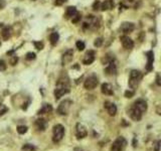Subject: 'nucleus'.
<instances>
[{"label":"nucleus","mask_w":161,"mask_h":151,"mask_svg":"<svg viewBox=\"0 0 161 151\" xmlns=\"http://www.w3.org/2000/svg\"><path fill=\"white\" fill-rule=\"evenodd\" d=\"M72 105H73V101H71V100L63 101V102L60 104L59 108H57V113H59L60 115H62V116H66V115H68L69 112H70V109H71Z\"/></svg>","instance_id":"6"},{"label":"nucleus","mask_w":161,"mask_h":151,"mask_svg":"<svg viewBox=\"0 0 161 151\" xmlns=\"http://www.w3.org/2000/svg\"><path fill=\"white\" fill-rule=\"evenodd\" d=\"M80 20V13H76L73 17H72V21H73V23H78L79 21Z\"/></svg>","instance_id":"26"},{"label":"nucleus","mask_w":161,"mask_h":151,"mask_svg":"<svg viewBox=\"0 0 161 151\" xmlns=\"http://www.w3.org/2000/svg\"><path fill=\"white\" fill-rule=\"evenodd\" d=\"M114 6H115V3H114L113 0H105L103 3H101V7H100V9H101L102 11H106V10L113 9Z\"/></svg>","instance_id":"18"},{"label":"nucleus","mask_w":161,"mask_h":151,"mask_svg":"<svg viewBox=\"0 0 161 151\" xmlns=\"http://www.w3.org/2000/svg\"><path fill=\"white\" fill-rule=\"evenodd\" d=\"M88 135V131H87V128L85 127L83 124L80 123H78L76 125V137L77 139H83L85 137H87Z\"/></svg>","instance_id":"8"},{"label":"nucleus","mask_w":161,"mask_h":151,"mask_svg":"<svg viewBox=\"0 0 161 151\" xmlns=\"http://www.w3.org/2000/svg\"><path fill=\"white\" fill-rule=\"evenodd\" d=\"M27 128L26 126H24V125H20V126H18L17 127V132L19 133V134H25L26 132H27Z\"/></svg>","instance_id":"24"},{"label":"nucleus","mask_w":161,"mask_h":151,"mask_svg":"<svg viewBox=\"0 0 161 151\" xmlns=\"http://www.w3.org/2000/svg\"><path fill=\"white\" fill-rule=\"evenodd\" d=\"M7 111H8V109L6 108V107H4L3 110H1V111H0V116H2V115H3L5 112H7Z\"/></svg>","instance_id":"37"},{"label":"nucleus","mask_w":161,"mask_h":151,"mask_svg":"<svg viewBox=\"0 0 161 151\" xmlns=\"http://www.w3.org/2000/svg\"><path fill=\"white\" fill-rule=\"evenodd\" d=\"M60 39V34L57 32H52V33L49 35V40H51V43L52 45H55L57 42H59Z\"/></svg>","instance_id":"22"},{"label":"nucleus","mask_w":161,"mask_h":151,"mask_svg":"<svg viewBox=\"0 0 161 151\" xmlns=\"http://www.w3.org/2000/svg\"><path fill=\"white\" fill-rule=\"evenodd\" d=\"M156 83H157V85H158V86H160V85H161V83H160V79H159V75H157Z\"/></svg>","instance_id":"38"},{"label":"nucleus","mask_w":161,"mask_h":151,"mask_svg":"<svg viewBox=\"0 0 161 151\" xmlns=\"http://www.w3.org/2000/svg\"><path fill=\"white\" fill-rule=\"evenodd\" d=\"M78 11H77V8L75 6H69L66 8V18H72L73 16L76 14Z\"/></svg>","instance_id":"21"},{"label":"nucleus","mask_w":161,"mask_h":151,"mask_svg":"<svg viewBox=\"0 0 161 151\" xmlns=\"http://www.w3.org/2000/svg\"><path fill=\"white\" fill-rule=\"evenodd\" d=\"M73 56H74L73 49H68V51L63 54V57H62L63 65H65L66 64H69V62H71L72 60H73Z\"/></svg>","instance_id":"15"},{"label":"nucleus","mask_w":161,"mask_h":151,"mask_svg":"<svg viewBox=\"0 0 161 151\" xmlns=\"http://www.w3.org/2000/svg\"><path fill=\"white\" fill-rule=\"evenodd\" d=\"M66 1V0H55V3L59 4V5H60V4L65 3Z\"/></svg>","instance_id":"36"},{"label":"nucleus","mask_w":161,"mask_h":151,"mask_svg":"<svg viewBox=\"0 0 161 151\" xmlns=\"http://www.w3.org/2000/svg\"><path fill=\"white\" fill-rule=\"evenodd\" d=\"M1 35H2V37H3V39L4 40H8L10 38L11 36V28L10 27H4L3 29H2V31H1Z\"/></svg>","instance_id":"20"},{"label":"nucleus","mask_w":161,"mask_h":151,"mask_svg":"<svg viewBox=\"0 0 161 151\" xmlns=\"http://www.w3.org/2000/svg\"><path fill=\"white\" fill-rule=\"evenodd\" d=\"M127 140L123 136H119L115 141L113 142L112 146H111V151H124L125 148L127 147Z\"/></svg>","instance_id":"5"},{"label":"nucleus","mask_w":161,"mask_h":151,"mask_svg":"<svg viewBox=\"0 0 161 151\" xmlns=\"http://www.w3.org/2000/svg\"><path fill=\"white\" fill-rule=\"evenodd\" d=\"M22 150L23 151H35L37 150V147L32 144H24L22 146Z\"/></svg>","instance_id":"23"},{"label":"nucleus","mask_w":161,"mask_h":151,"mask_svg":"<svg viewBox=\"0 0 161 151\" xmlns=\"http://www.w3.org/2000/svg\"><path fill=\"white\" fill-rule=\"evenodd\" d=\"M99 85V79L95 75H92L86 79L84 87L86 90H94Z\"/></svg>","instance_id":"7"},{"label":"nucleus","mask_w":161,"mask_h":151,"mask_svg":"<svg viewBox=\"0 0 161 151\" xmlns=\"http://www.w3.org/2000/svg\"><path fill=\"white\" fill-rule=\"evenodd\" d=\"M65 136V127L62 124H57L52 128V142L59 143Z\"/></svg>","instance_id":"4"},{"label":"nucleus","mask_w":161,"mask_h":151,"mask_svg":"<svg viewBox=\"0 0 161 151\" xmlns=\"http://www.w3.org/2000/svg\"><path fill=\"white\" fill-rule=\"evenodd\" d=\"M0 26H1V24H0Z\"/></svg>","instance_id":"40"},{"label":"nucleus","mask_w":161,"mask_h":151,"mask_svg":"<svg viewBox=\"0 0 161 151\" xmlns=\"http://www.w3.org/2000/svg\"><path fill=\"white\" fill-rule=\"evenodd\" d=\"M76 46H77V48L79 49V51H84L85 48H86L85 42H82V40H79V42H76Z\"/></svg>","instance_id":"25"},{"label":"nucleus","mask_w":161,"mask_h":151,"mask_svg":"<svg viewBox=\"0 0 161 151\" xmlns=\"http://www.w3.org/2000/svg\"><path fill=\"white\" fill-rule=\"evenodd\" d=\"M160 144H161V141H160V140H157L156 143H155V151H159L160 150Z\"/></svg>","instance_id":"33"},{"label":"nucleus","mask_w":161,"mask_h":151,"mask_svg":"<svg viewBox=\"0 0 161 151\" xmlns=\"http://www.w3.org/2000/svg\"><path fill=\"white\" fill-rule=\"evenodd\" d=\"M35 59V54L34 53H27L26 54V60H32Z\"/></svg>","instance_id":"31"},{"label":"nucleus","mask_w":161,"mask_h":151,"mask_svg":"<svg viewBox=\"0 0 161 151\" xmlns=\"http://www.w3.org/2000/svg\"><path fill=\"white\" fill-rule=\"evenodd\" d=\"M147 111V103L143 99H138L135 101L132 107L128 111V115L133 121H140L143 114Z\"/></svg>","instance_id":"1"},{"label":"nucleus","mask_w":161,"mask_h":151,"mask_svg":"<svg viewBox=\"0 0 161 151\" xmlns=\"http://www.w3.org/2000/svg\"><path fill=\"white\" fill-rule=\"evenodd\" d=\"M71 91V85L68 77H62L59 79L54 89V98L55 100H60L63 95L69 94Z\"/></svg>","instance_id":"2"},{"label":"nucleus","mask_w":161,"mask_h":151,"mask_svg":"<svg viewBox=\"0 0 161 151\" xmlns=\"http://www.w3.org/2000/svg\"><path fill=\"white\" fill-rule=\"evenodd\" d=\"M17 60H18L17 57H13V60H11V65H16V62H17Z\"/></svg>","instance_id":"34"},{"label":"nucleus","mask_w":161,"mask_h":151,"mask_svg":"<svg viewBox=\"0 0 161 151\" xmlns=\"http://www.w3.org/2000/svg\"><path fill=\"white\" fill-rule=\"evenodd\" d=\"M100 7H101V2L98 1V0L94 2V4H93V9L94 10H99Z\"/></svg>","instance_id":"30"},{"label":"nucleus","mask_w":161,"mask_h":151,"mask_svg":"<svg viewBox=\"0 0 161 151\" xmlns=\"http://www.w3.org/2000/svg\"><path fill=\"white\" fill-rule=\"evenodd\" d=\"M95 57H96V54L94 51H87V54H85L84 59H83V64L88 65H91L92 62L95 60Z\"/></svg>","instance_id":"13"},{"label":"nucleus","mask_w":161,"mask_h":151,"mask_svg":"<svg viewBox=\"0 0 161 151\" xmlns=\"http://www.w3.org/2000/svg\"><path fill=\"white\" fill-rule=\"evenodd\" d=\"M6 70V64H5L4 60H0V71H5Z\"/></svg>","instance_id":"32"},{"label":"nucleus","mask_w":161,"mask_h":151,"mask_svg":"<svg viewBox=\"0 0 161 151\" xmlns=\"http://www.w3.org/2000/svg\"><path fill=\"white\" fill-rule=\"evenodd\" d=\"M105 73L108 76H115L117 74V65H116L114 60L107 64V67L105 68Z\"/></svg>","instance_id":"10"},{"label":"nucleus","mask_w":161,"mask_h":151,"mask_svg":"<svg viewBox=\"0 0 161 151\" xmlns=\"http://www.w3.org/2000/svg\"><path fill=\"white\" fill-rule=\"evenodd\" d=\"M101 92L104 95L112 96L114 94V90H113L112 85H110V84H108V83H104L101 86Z\"/></svg>","instance_id":"16"},{"label":"nucleus","mask_w":161,"mask_h":151,"mask_svg":"<svg viewBox=\"0 0 161 151\" xmlns=\"http://www.w3.org/2000/svg\"><path fill=\"white\" fill-rule=\"evenodd\" d=\"M103 43V38L102 37H99L97 38V39L95 40V42H94V45L96 46V48H99V46H101Z\"/></svg>","instance_id":"28"},{"label":"nucleus","mask_w":161,"mask_h":151,"mask_svg":"<svg viewBox=\"0 0 161 151\" xmlns=\"http://www.w3.org/2000/svg\"><path fill=\"white\" fill-rule=\"evenodd\" d=\"M120 39H121L122 45H123V46H124V48L132 49L133 48H134V42H133L129 36H127V35H123V36L120 37Z\"/></svg>","instance_id":"11"},{"label":"nucleus","mask_w":161,"mask_h":151,"mask_svg":"<svg viewBox=\"0 0 161 151\" xmlns=\"http://www.w3.org/2000/svg\"><path fill=\"white\" fill-rule=\"evenodd\" d=\"M134 29H135V25H134V23H132V22H124V23H122V25L120 27L121 32L124 33V35L131 33Z\"/></svg>","instance_id":"9"},{"label":"nucleus","mask_w":161,"mask_h":151,"mask_svg":"<svg viewBox=\"0 0 161 151\" xmlns=\"http://www.w3.org/2000/svg\"><path fill=\"white\" fill-rule=\"evenodd\" d=\"M5 1L4 0H0V9H2V8H3L4 6H5Z\"/></svg>","instance_id":"35"},{"label":"nucleus","mask_w":161,"mask_h":151,"mask_svg":"<svg viewBox=\"0 0 161 151\" xmlns=\"http://www.w3.org/2000/svg\"><path fill=\"white\" fill-rule=\"evenodd\" d=\"M135 92L134 90H127L126 92H125V97L126 98H132L133 96H134Z\"/></svg>","instance_id":"27"},{"label":"nucleus","mask_w":161,"mask_h":151,"mask_svg":"<svg viewBox=\"0 0 161 151\" xmlns=\"http://www.w3.org/2000/svg\"><path fill=\"white\" fill-rule=\"evenodd\" d=\"M35 126H37L38 131H45L46 127H48V121L43 118H40V119L35 120Z\"/></svg>","instance_id":"17"},{"label":"nucleus","mask_w":161,"mask_h":151,"mask_svg":"<svg viewBox=\"0 0 161 151\" xmlns=\"http://www.w3.org/2000/svg\"><path fill=\"white\" fill-rule=\"evenodd\" d=\"M104 107H105V109L107 110L108 114H109L110 116H115L116 113H117V106L112 102H109V101L105 102Z\"/></svg>","instance_id":"12"},{"label":"nucleus","mask_w":161,"mask_h":151,"mask_svg":"<svg viewBox=\"0 0 161 151\" xmlns=\"http://www.w3.org/2000/svg\"><path fill=\"white\" fill-rule=\"evenodd\" d=\"M0 45H1V43H0Z\"/></svg>","instance_id":"41"},{"label":"nucleus","mask_w":161,"mask_h":151,"mask_svg":"<svg viewBox=\"0 0 161 151\" xmlns=\"http://www.w3.org/2000/svg\"><path fill=\"white\" fill-rule=\"evenodd\" d=\"M147 56V65H146V70L148 72L153 70V62H154V54L153 51H147L146 54Z\"/></svg>","instance_id":"14"},{"label":"nucleus","mask_w":161,"mask_h":151,"mask_svg":"<svg viewBox=\"0 0 161 151\" xmlns=\"http://www.w3.org/2000/svg\"><path fill=\"white\" fill-rule=\"evenodd\" d=\"M141 80H142V74H141L140 71H137V70L131 71L130 77H129V87L131 88L132 90L137 89Z\"/></svg>","instance_id":"3"},{"label":"nucleus","mask_w":161,"mask_h":151,"mask_svg":"<svg viewBox=\"0 0 161 151\" xmlns=\"http://www.w3.org/2000/svg\"><path fill=\"white\" fill-rule=\"evenodd\" d=\"M33 45H34L35 46V48H37V49H42L43 48V43L42 42H33Z\"/></svg>","instance_id":"29"},{"label":"nucleus","mask_w":161,"mask_h":151,"mask_svg":"<svg viewBox=\"0 0 161 151\" xmlns=\"http://www.w3.org/2000/svg\"><path fill=\"white\" fill-rule=\"evenodd\" d=\"M133 1H134V0H123L124 3H132Z\"/></svg>","instance_id":"39"},{"label":"nucleus","mask_w":161,"mask_h":151,"mask_svg":"<svg viewBox=\"0 0 161 151\" xmlns=\"http://www.w3.org/2000/svg\"><path fill=\"white\" fill-rule=\"evenodd\" d=\"M52 111V106L51 105V104H43L42 107L38 110L37 114L38 115H43L45 113H49V112Z\"/></svg>","instance_id":"19"}]
</instances>
